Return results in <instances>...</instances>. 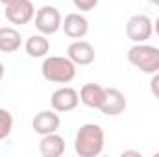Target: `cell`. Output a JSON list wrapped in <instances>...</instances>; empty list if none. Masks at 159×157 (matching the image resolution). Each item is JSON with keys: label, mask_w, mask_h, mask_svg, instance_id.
<instances>
[{"label": "cell", "mask_w": 159, "mask_h": 157, "mask_svg": "<svg viewBox=\"0 0 159 157\" xmlns=\"http://www.w3.org/2000/svg\"><path fill=\"white\" fill-rule=\"evenodd\" d=\"M104 144H106V135L98 124H83L74 139V150L80 157L100 155Z\"/></svg>", "instance_id": "1"}, {"label": "cell", "mask_w": 159, "mask_h": 157, "mask_svg": "<svg viewBox=\"0 0 159 157\" xmlns=\"http://www.w3.org/2000/svg\"><path fill=\"white\" fill-rule=\"evenodd\" d=\"M41 74L50 83H70L76 78V65L69 57L50 56L44 57L41 65Z\"/></svg>", "instance_id": "2"}, {"label": "cell", "mask_w": 159, "mask_h": 157, "mask_svg": "<svg viewBox=\"0 0 159 157\" xmlns=\"http://www.w3.org/2000/svg\"><path fill=\"white\" fill-rule=\"evenodd\" d=\"M128 61L144 74H156L159 72V48L146 43H135L128 50Z\"/></svg>", "instance_id": "3"}, {"label": "cell", "mask_w": 159, "mask_h": 157, "mask_svg": "<svg viewBox=\"0 0 159 157\" xmlns=\"http://www.w3.org/2000/svg\"><path fill=\"white\" fill-rule=\"evenodd\" d=\"M63 17L57 7L54 6H43L35 13V28L43 35H54L61 30Z\"/></svg>", "instance_id": "4"}, {"label": "cell", "mask_w": 159, "mask_h": 157, "mask_svg": "<svg viewBox=\"0 0 159 157\" xmlns=\"http://www.w3.org/2000/svg\"><path fill=\"white\" fill-rule=\"evenodd\" d=\"M154 34V22L148 15H133L126 22V35L133 43H146Z\"/></svg>", "instance_id": "5"}, {"label": "cell", "mask_w": 159, "mask_h": 157, "mask_svg": "<svg viewBox=\"0 0 159 157\" xmlns=\"http://www.w3.org/2000/svg\"><path fill=\"white\" fill-rule=\"evenodd\" d=\"M80 104V92L72 87H59L50 96V105L57 113H69L74 111Z\"/></svg>", "instance_id": "6"}, {"label": "cell", "mask_w": 159, "mask_h": 157, "mask_svg": "<svg viewBox=\"0 0 159 157\" xmlns=\"http://www.w3.org/2000/svg\"><path fill=\"white\" fill-rule=\"evenodd\" d=\"M6 19L11 24H28L35 19V7L32 0H13L6 6Z\"/></svg>", "instance_id": "7"}, {"label": "cell", "mask_w": 159, "mask_h": 157, "mask_svg": "<svg viewBox=\"0 0 159 157\" xmlns=\"http://www.w3.org/2000/svg\"><path fill=\"white\" fill-rule=\"evenodd\" d=\"M67 57H69L76 67H78V65L80 67H87V65L94 63V57H96L94 46H93L91 43L83 41V39H76L74 43L69 44V48H67Z\"/></svg>", "instance_id": "8"}, {"label": "cell", "mask_w": 159, "mask_h": 157, "mask_svg": "<svg viewBox=\"0 0 159 157\" xmlns=\"http://www.w3.org/2000/svg\"><path fill=\"white\" fill-rule=\"evenodd\" d=\"M126 105H128L126 96L120 92L119 89L109 87L104 92V102L100 105V113H104L106 117H119L120 113L126 111Z\"/></svg>", "instance_id": "9"}, {"label": "cell", "mask_w": 159, "mask_h": 157, "mask_svg": "<svg viewBox=\"0 0 159 157\" xmlns=\"http://www.w3.org/2000/svg\"><path fill=\"white\" fill-rule=\"evenodd\" d=\"M61 30L70 39H83L89 34V20L83 15H80V13H69L63 19Z\"/></svg>", "instance_id": "10"}, {"label": "cell", "mask_w": 159, "mask_h": 157, "mask_svg": "<svg viewBox=\"0 0 159 157\" xmlns=\"http://www.w3.org/2000/svg\"><path fill=\"white\" fill-rule=\"evenodd\" d=\"M61 126V120L57 111H39L34 120H32V128L37 135H48V133H56Z\"/></svg>", "instance_id": "11"}, {"label": "cell", "mask_w": 159, "mask_h": 157, "mask_svg": "<svg viewBox=\"0 0 159 157\" xmlns=\"http://www.w3.org/2000/svg\"><path fill=\"white\" fill-rule=\"evenodd\" d=\"M39 152L43 157H61L65 154V139L56 133L43 135L39 142Z\"/></svg>", "instance_id": "12"}, {"label": "cell", "mask_w": 159, "mask_h": 157, "mask_svg": "<svg viewBox=\"0 0 159 157\" xmlns=\"http://www.w3.org/2000/svg\"><path fill=\"white\" fill-rule=\"evenodd\" d=\"M104 92L106 89L98 83H85L80 89V102L91 109H100L102 102H104Z\"/></svg>", "instance_id": "13"}, {"label": "cell", "mask_w": 159, "mask_h": 157, "mask_svg": "<svg viewBox=\"0 0 159 157\" xmlns=\"http://www.w3.org/2000/svg\"><path fill=\"white\" fill-rule=\"evenodd\" d=\"M22 37L19 34V30L11 28V26H2L0 28V52L2 54H13L20 48Z\"/></svg>", "instance_id": "14"}, {"label": "cell", "mask_w": 159, "mask_h": 157, "mask_svg": "<svg viewBox=\"0 0 159 157\" xmlns=\"http://www.w3.org/2000/svg\"><path fill=\"white\" fill-rule=\"evenodd\" d=\"M24 50H26V54L30 57H44L48 54V50H50V41L43 34L30 35L24 43Z\"/></svg>", "instance_id": "15"}, {"label": "cell", "mask_w": 159, "mask_h": 157, "mask_svg": "<svg viewBox=\"0 0 159 157\" xmlns=\"http://www.w3.org/2000/svg\"><path fill=\"white\" fill-rule=\"evenodd\" d=\"M11 129H13V117H11V113L7 109L0 107V141L7 139Z\"/></svg>", "instance_id": "16"}, {"label": "cell", "mask_w": 159, "mask_h": 157, "mask_svg": "<svg viewBox=\"0 0 159 157\" xmlns=\"http://www.w3.org/2000/svg\"><path fill=\"white\" fill-rule=\"evenodd\" d=\"M72 4L80 11H93L98 6V0H72Z\"/></svg>", "instance_id": "17"}, {"label": "cell", "mask_w": 159, "mask_h": 157, "mask_svg": "<svg viewBox=\"0 0 159 157\" xmlns=\"http://www.w3.org/2000/svg\"><path fill=\"white\" fill-rule=\"evenodd\" d=\"M150 92L159 100V72L152 74V79H150Z\"/></svg>", "instance_id": "18"}, {"label": "cell", "mask_w": 159, "mask_h": 157, "mask_svg": "<svg viewBox=\"0 0 159 157\" xmlns=\"http://www.w3.org/2000/svg\"><path fill=\"white\" fill-rule=\"evenodd\" d=\"M126 155H135V157H141V152H133V150H126V152H122V157Z\"/></svg>", "instance_id": "19"}, {"label": "cell", "mask_w": 159, "mask_h": 157, "mask_svg": "<svg viewBox=\"0 0 159 157\" xmlns=\"http://www.w3.org/2000/svg\"><path fill=\"white\" fill-rule=\"evenodd\" d=\"M154 30H156V35H157V39H159V17L156 19V22H154Z\"/></svg>", "instance_id": "20"}, {"label": "cell", "mask_w": 159, "mask_h": 157, "mask_svg": "<svg viewBox=\"0 0 159 157\" xmlns=\"http://www.w3.org/2000/svg\"><path fill=\"white\" fill-rule=\"evenodd\" d=\"M4 72H6V69H4V65H2V61H0V81L4 78Z\"/></svg>", "instance_id": "21"}, {"label": "cell", "mask_w": 159, "mask_h": 157, "mask_svg": "<svg viewBox=\"0 0 159 157\" xmlns=\"http://www.w3.org/2000/svg\"><path fill=\"white\" fill-rule=\"evenodd\" d=\"M0 2H2V4H4V6H7V4H11V2H13V0H0Z\"/></svg>", "instance_id": "22"}, {"label": "cell", "mask_w": 159, "mask_h": 157, "mask_svg": "<svg viewBox=\"0 0 159 157\" xmlns=\"http://www.w3.org/2000/svg\"><path fill=\"white\" fill-rule=\"evenodd\" d=\"M150 2H152L154 6H159V0H150Z\"/></svg>", "instance_id": "23"}]
</instances>
